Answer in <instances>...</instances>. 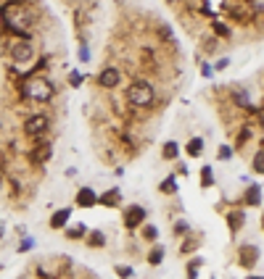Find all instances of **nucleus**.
<instances>
[{"mask_svg": "<svg viewBox=\"0 0 264 279\" xmlns=\"http://www.w3.org/2000/svg\"><path fill=\"white\" fill-rule=\"evenodd\" d=\"M230 229L235 232V229H241L243 227V221H246V216H243V211H235V213H230Z\"/></svg>", "mask_w": 264, "mask_h": 279, "instance_id": "18", "label": "nucleus"}, {"mask_svg": "<svg viewBox=\"0 0 264 279\" xmlns=\"http://www.w3.org/2000/svg\"><path fill=\"white\" fill-rule=\"evenodd\" d=\"M48 127H51L48 116H32V119L24 124V132H27L29 137H40V134L48 132Z\"/></svg>", "mask_w": 264, "mask_h": 279, "instance_id": "5", "label": "nucleus"}, {"mask_svg": "<svg viewBox=\"0 0 264 279\" xmlns=\"http://www.w3.org/2000/svg\"><path fill=\"white\" fill-rule=\"evenodd\" d=\"M24 95L37 100V103H45V100L53 98V87H51V82H45V79H29L24 85Z\"/></svg>", "mask_w": 264, "mask_h": 279, "instance_id": "2", "label": "nucleus"}, {"mask_svg": "<svg viewBox=\"0 0 264 279\" xmlns=\"http://www.w3.org/2000/svg\"><path fill=\"white\" fill-rule=\"evenodd\" d=\"M146 216H148V211L143 206H130L127 211H124V227H127V229L140 227L146 221Z\"/></svg>", "mask_w": 264, "mask_h": 279, "instance_id": "4", "label": "nucleus"}, {"mask_svg": "<svg viewBox=\"0 0 264 279\" xmlns=\"http://www.w3.org/2000/svg\"><path fill=\"white\" fill-rule=\"evenodd\" d=\"M0 266H3V263H0Z\"/></svg>", "mask_w": 264, "mask_h": 279, "instance_id": "37", "label": "nucleus"}, {"mask_svg": "<svg viewBox=\"0 0 264 279\" xmlns=\"http://www.w3.org/2000/svg\"><path fill=\"white\" fill-rule=\"evenodd\" d=\"M90 245H92V247L106 245V235H103V232H92V235H90Z\"/></svg>", "mask_w": 264, "mask_h": 279, "instance_id": "21", "label": "nucleus"}, {"mask_svg": "<svg viewBox=\"0 0 264 279\" xmlns=\"http://www.w3.org/2000/svg\"><path fill=\"white\" fill-rule=\"evenodd\" d=\"M0 190H3V177H0Z\"/></svg>", "mask_w": 264, "mask_h": 279, "instance_id": "35", "label": "nucleus"}, {"mask_svg": "<svg viewBox=\"0 0 264 279\" xmlns=\"http://www.w3.org/2000/svg\"><path fill=\"white\" fill-rule=\"evenodd\" d=\"M116 274H119V279H130L135 271H132V266H116Z\"/></svg>", "mask_w": 264, "mask_h": 279, "instance_id": "23", "label": "nucleus"}, {"mask_svg": "<svg viewBox=\"0 0 264 279\" xmlns=\"http://www.w3.org/2000/svg\"><path fill=\"white\" fill-rule=\"evenodd\" d=\"M11 58H13V64H29V61L35 58V48H32V42H16L11 48Z\"/></svg>", "mask_w": 264, "mask_h": 279, "instance_id": "3", "label": "nucleus"}, {"mask_svg": "<svg viewBox=\"0 0 264 279\" xmlns=\"http://www.w3.org/2000/svg\"><path fill=\"white\" fill-rule=\"evenodd\" d=\"M77 206L80 208H92V206H98V195L92 187H82L80 192H77Z\"/></svg>", "mask_w": 264, "mask_h": 279, "instance_id": "7", "label": "nucleus"}, {"mask_svg": "<svg viewBox=\"0 0 264 279\" xmlns=\"http://www.w3.org/2000/svg\"><path fill=\"white\" fill-rule=\"evenodd\" d=\"M6 227H3V221H0V240H3V235H6V232H3Z\"/></svg>", "mask_w": 264, "mask_h": 279, "instance_id": "34", "label": "nucleus"}, {"mask_svg": "<svg viewBox=\"0 0 264 279\" xmlns=\"http://www.w3.org/2000/svg\"><path fill=\"white\" fill-rule=\"evenodd\" d=\"M214 29H217V35H222V37L227 35V26H225V24H220V21H214Z\"/></svg>", "mask_w": 264, "mask_h": 279, "instance_id": "30", "label": "nucleus"}, {"mask_svg": "<svg viewBox=\"0 0 264 279\" xmlns=\"http://www.w3.org/2000/svg\"><path fill=\"white\" fill-rule=\"evenodd\" d=\"M232 158V148L230 145H222L220 148V161H230Z\"/></svg>", "mask_w": 264, "mask_h": 279, "instance_id": "24", "label": "nucleus"}, {"mask_svg": "<svg viewBox=\"0 0 264 279\" xmlns=\"http://www.w3.org/2000/svg\"><path fill=\"white\" fill-rule=\"evenodd\" d=\"M248 279H261V276H248Z\"/></svg>", "mask_w": 264, "mask_h": 279, "instance_id": "36", "label": "nucleus"}, {"mask_svg": "<svg viewBox=\"0 0 264 279\" xmlns=\"http://www.w3.org/2000/svg\"><path fill=\"white\" fill-rule=\"evenodd\" d=\"M185 153H188L190 158H198L201 153H204V140H201V137H193V140H188V145H185Z\"/></svg>", "mask_w": 264, "mask_h": 279, "instance_id": "10", "label": "nucleus"}, {"mask_svg": "<svg viewBox=\"0 0 264 279\" xmlns=\"http://www.w3.org/2000/svg\"><path fill=\"white\" fill-rule=\"evenodd\" d=\"M214 184V172H211V166H204L201 169V187H211Z\"/></svg>", "mask_w": 264, "mask_h": 279, "instance_id": "16", "label": "nucleus"}, {"mask_svg": "<svg viewBox=\"0 0 264 279\" xmlns=\"http://www.w3.org/2000/svg\"><path fill=\"white\" fill-rule=\"evenodd\" d=\"M246 203L248 206H261V187L259 184H251V187L246 190Z\"/></svg>", "mask_w": 264, "mask_h": 279, "instance_id": "12", "label": "nucleus"}, {"mask_svg": "<svg viewBox=\"0 0 264 279\" xmlns=\"http://www.w3.org/2000/svg\"><path fill=\"white\" fill-rule=\"evenodd\" d=\"M188 229H190V227L185 224V221H177V224H175V235H180V237H182V235H188Z\"/></svg>", "mask_w": 264, "mask_h": 279, "instance_id": "25", "label": "nucleus"}, {"mask_svg": "<svg viewBox=\"0 0 264 279\" xmlns=\"http://www.w3.org/2000/svg\"><path fill=\"white\" fill-rule=\"evenodd\" d=\"M232 98H235V103H238V105H243V108H248V95H246V92H243V90H238V92H235V95H232Z\"/></svg>", "mask_w": 264, "mask_h": 279, "instance_id": "22", "label": "nucleus"}, {"mask_svg": "<svg viewBox=\"0 0 264 279\" xmlns=\"http://www.w3.org/2000/svg\"><path fill=\"white\" fill-rule=\"evenodd\" d=\"M159 190H161L164 195H175V192H177V179H175V177H166V179L159 184Z\"/></svg>", "mask_w": 264, "mask_h": 279, "instance_id": "14", "label": "nucleus"}, {"mask_svg": "<svg viewBox=\"0 0 264 279\" xmlns=\"http://www.w3.org/2000/svg\"><path fill=\"white\" fill-rule=\"evenodd\" d=\"M3 55H6V45H3V42H0V58H3Z\"/></svg>", "mask_w": 264, "mask_h": 279, "instance_id": "33", "label": "nucleus"}, {"mask_svg": "<svg viewBox=\"0 0 264 279\" xmlns=\"http://www.w3.org/2000/svg\"><path fill=\"white\" fill-rule=\"evenodd\" d=\"M227 66H230V58H220V61H217V66H214V69H217V71H225Z\"/></svg>", "mask_w": 264, "mask_h": 279, "instance_id": "29", "label": "nucleus"}, {"mask_svg": "<svg viewBox=\"0 0 264 279\" xmlns=\"http://www.w3.org/2000/svg\"><path fill=\"white\" fill-rule=\"evenodd\" d=\"M201 74H204V76H206V79H209V76L214 74V69H211V66H201Z\"/></svg>", "mask_w": 264, "mask_h": 279, "instance_id": "31", "label": "nucleus"}, {"mask_svg": "<svg viewBox=\"0 0 264 279\" xmlns=\"http://www.w3.org/2000/svg\"><path fill=\"white\" fill-rule=\"evenodd\" d=\"M69 82H71V87H80V85H82V74H80V71H71Z\"/></svg>", "mask_w": 264, "mask_h": 279, "instance_id": "27", "label": "nucleus"}, {"mask_svg": "<svg viewBox=\"0 0 264 279\" xmlns=\"http://www.w3.org/2000/svg\"><path fill=\"white\" fill-rule=\"evenodd\" d=\"M143 240H148V242H156V240H159V229L153 227V224H146V227H143Z\"/></svg>", "mask_w": 264, "mask_h": 279, "instance_id": "19", "label": "nucleus"}, {"mask_svg": "<svg viewBox=\"0 0 264 279\" xmlns=\"http://www.w3.org/2000/svg\"><path fill=\"white\" fill-rule=\"evenodd\" d=\"M251 8H254L256 13H261V0H251Z\"/></svg>", "mask_w": 264, "mask_h": 279, "instance_id": "32", "label": "nucleus"}, {"mask_svg": "<svg viewBox=\"0 0 264 279\" xmlns=\"http://www.w3.org/2000/svg\"><path fill=\"white\" fill-rule=\"evenodd\" d=\"M161 156H164L166 161H175V158L180 156V145L175 143V140H169V143H164V150H161Z\"/></svg>", "mask_w": 264, "mask_h": 279, "instance_id": "13", "label": "nucleus"}, {"mask_svg": "<svg viewBox=\"0 0 264 279\" xmlns=\"http://www.w3.org/2000/svg\"><path fill=\"white\" fill-rule=\"evenodd\" d=\"M85 235H87V227H85V224H77V227L66 229V237H69V240H80V237H85Z\"/></svg>", "mask_w": 264, "mask_h": 279, "instance_id": "17", "label": "nucleus"}, {"mask_svg": "<svg viewBox=\"0 0 264 279\" xmlns=\"http://www.w3.org/2000/svg\"><path fill=\"white\" fill-rule=\"evenodd\" d=\"M161 261H164V247L156 245V247H153V250L148 253V263H151V266H159Z\"/></svg>", "mask_w": 264, "mask_h": 279, "instance_id": "15", "label": "nucleus"}, {"mask_svg": "<svg viewBox=\"0 0 264 279\" xmlns=\"http://www.w3.org/2000/svg\"><path fill=\"white\" fill-rule=\"evenodd\" d=\"M69 219H71V208H58V211H53V216H51V227H53V229H64V227L69 224Z\"/></svg>", "mask_w": 264, "mask_h": 279, "instance_id": "8", "label": "nucleus"}, {"mask_svg": "<svg viewBox=\"0 0 264 279\" xmlns=\"http://www.w3.org/2000/svg\"><path fill=\"white\" fill-rule=\"evenodd\" d=\"M119 82H122V74H119V69H114V66H106V69L98 74V85L106 87V90H114Z\"/></svg>", "mask_w": 264, "mask_h": 279, "instance_id": "6", "label": "nucleus"}, {"mask_svg": "<svg viewBox=\"0 0 264 279\" xmlns=\"http://www.w3.org/2000/svg\"><path fill=\"white\" fill-rule=\"evenodd\" d=\"M32 247H35V240H24V242H19V253H27V250H32Z\"/></svg>", "mask_w": 264, "mask_h": 279, "instance_id": "26", "label": "nucleus"}, {"mask_svg": "<svg viewBox=\"0 0 264 279\" xmlns=\"http://www.w3.org/2000/svg\"><path fill=\"white\" fill-rule=\"evenodd\" d=\"M127 100H130L135 108H148V105L153 103V85H148V82H135V85H130Z\"/></svg>", "mask_w": 264, "mask_h": 279, "instance_id": "1", "label": "nucleus"}, {"mask_svg": "<svg viewBox=\"0 0 264 279\" xmlns=\"http://www.w3.org/2000/svg\"><path fill=\"white\" fill-rule=\"evenodd\" d=\"M119 200H122V192H119V187H114V190L103 192L98 198V203H103V206H119Z\"/></svg>", "mask_w": 264, "mask_h": 279, "instance_id": "11", "label": "nucleus"}, {"mask_svg": "<svg viewBox=\"0 0 264 279\" xmlns=\"http://www.w3.org/2000/svg\"><path fill=\"white\" fill-rule=\"evenodd\" d=\"M80 61H82V64H87V61H90V48H87V45H82V48H80Z\"/></svg>", "mask_w": 264, "mask_h": 279, "instance_id": "28", "label": "nucleus"}, {"mask_svg": "<svg viewBox=\"0 0 264 279\" xmlns=\"http://www.w3.org/2000/svg\"><path fill=\"white\" fill-rule=\"evenodd\" d=\"M251 169L256 174H261L264 172V150H256V156H254V163H251Z\"/></svg>", "mask_w": 264, "mask_h": 279, "instance_id": "20", "label": "nucleus"}, {"mask_svg": "<svg viewBox=\"0 0 264 279\" xmlns=\"http://www.w3.org/2000/svg\"><path fill=\"white\" fill-rule=\"evenodd\" d=\"M256 261H259V247H251V245L241 247V263H243L246 269H251Z\"/></svg>", "mask_w": 264, "mask_h": 279, "instance_id": "9", "label": "nucleus"}]
</instances>
